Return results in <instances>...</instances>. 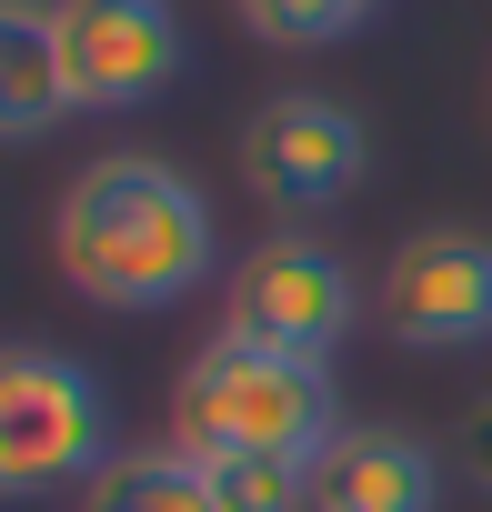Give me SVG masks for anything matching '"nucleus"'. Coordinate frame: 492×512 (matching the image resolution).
I'll use <instances>...</instances> for the list:
<instances>
[{
    "label": "nucleus",
    "mask_w": 492,
    "mask_h": 512,
    "mask_svg": "<svg viewBox=\"0 0 492 512\" xmlns=\"http://www.w3.org/2000/svg\"><path fill=\"white\" fill-rule=\"evenodd\" d=\"M231 11L282 51H322V41H352L372 21V0H231Z\"/></svg>",
    "instance_id": "12"
},
{
    "label": "nucleus",
    "mask_w": 492,
    "mask_h": 512,
    "mask_svg": "<svg viewBox=\"0 0 492 512\" xmlns=\"http://www.w3.org/2000/svg\"><path fill=\"white\" fill-rule=\"evenodd\" d=\"M71 111L81 101H71V61H61L51 0H0V141H41Z\"/></svg>",
    "instance_id": "9"
},
{
    "label": "nucleus",
    "mask_w": 492,
    "mask_h": 512,
    "mask_svg": "<svg viewBox=\"0 0 492 512\" xmlns=\"http://www.w3.org/2000/svg\"><path fill=\"white\" fill-rule=\"evenodd\" d=\"M51 251L81 302L101 312H171L181 292L211 282L221 262V221L191 191V171L151 161V151H101L91 171H71L61 211H51Z\"/></svg>",
    "instance_id": "1"
},
{
    "label": "nucleus",
    "mask_w": 492,
    "mask_h": 512,
    "mask_svg": "<svg viewBox=\"0 0 492 512\" xmlns=\"http://www.w3.org/2000/svg\"><path fill=\"white\" fill-rule=\"evenodd\" d=\"M312 512H442V452L392 422H342L312 452Z\"/></svg>",
    "instance_id": "8"
},
{
    "label": "nucleus",
    "mask_w": 492,
    "mask_h": 512,
    "mask_svg": "<svg viewBox=\"0 0 492 512\" xmlns=\"http://www.w3.org/2000/svg\"><path fill=\"white\" fill-rule=\"evenodd\" d=\"M111 392L101 372H81L71 352L11 342L0 352V502H41L71 492L111 462Z\"/></svg>",
    "instance_id": "3"
},
{
    "label": "nucleus",
    "mask_w": 492,
    "mask_h": 512,
    "mask_svg": "<svg viewBox=\"0 0 492 512\" xmlns=\"http://www.w3.org/2000/svg\"><path fill=\"white\" fill-rule=\"evenodd\" d=\"M382 332L402 352H482L492 342V241L482 231H412L392 251V272H382Z\"/></svg>",
    "instance_id": "6"
},
{
    "label": "nucleus",
    "mask_w": 492,
    "mask_h": 512,
    "mask_svg": "<svg viewBox=\"0 0 492 512\" xmlns=\"http://www.w3.org/2000/svg\"><path fill=\"white\" fill-rule=\"evenodd\" d=\"M452 462H462V482H472V492H492V392L472 402V422H462V442H452Z\"/></svg>",
    "instance_id": "13"
},
{
    "label": "nucleus",
    "mask_w": 492,
    "mask_h": 512,
    "mask_svg": "<svg viewBox=\"0 0 492 512\" xmlns=\"http://www.w3.org/2000/svg\"><path fill=\"white\" fill-rule=\"evenodd\" d=\"M362 322V272L342 251H322L312 231H272L231 262V292H221V332L241 342H272V352H342V332Z\"/></svg>",
    "instance_id": "4"
},
{
    "label": "nucleus",
    "mask_w": 492,
    "mask_h": 512,
    "mask_svg": "<svg viewBox=\"0 0 492 512\" xmlns=\"http://www.w3.org/2000/svg\"><path fill=\"white\" fill-rule=\"evenodd\" d=\"M81 512H221V502H211V472L181 442H121L81 482Z\"/></svg>",
    "instance_id": "10"
},
{
    "label": "nucleus",
    "mask_w": 492,
    "mask_h": 512,
    "mask_svg": "<svg viewBox=\"0 0 492 512\" xmlns=\"http://www.w3.org/2000/svg\"><path fill=\"white\" fill-rule=\"evenodd\" d=\"M221 512H312V462L292 452H241V462H201Z\"/></svg>",
    "instance_id": "11"
},
{
    "label": "nucleus",
    "mask_w": 492,
    "mask_h": 512,
    "mask_svg": "<svg viewBox=\"0 0 492 512\" xmlns=\"http://www.w3.org/2000/svg\"><path fill=\"white\" fill-rule=\"evenodd\" d=\"M362 171H372V131L332 91H272L241 121V181L272 211H332Z\"/></svg>",
    "instance_id": "5"
},
{
    "label": "nucleus",
    "mask_w": 492,
    "mask_h": 512,
    "mask_svg": "<svg viewBox=\"0 0 492 512\" xmlns=\"http://www.w3.org/2000/svg\"><path fill=\"white\" fill-rule=\"evenodd\" d=\"M51 21H61V61H71L81 111H131V101L171 91L191 61L171 0H51Z\"/></svg>",
    "instance_id": "7"
},
{
    "label": "nucleus",
    "mask_w": 492,
    "mask_h": 512,
    "mask_svg": "<svg viewBox=\"0 0 492 512\" xmlns=\"http://www.w3.org/2000/svg\"><path fill=\"white\" fill-rule=\"evenodd\" d=\"M332 432H342L332 362L241 342V332H211V342L181 362V382H171V442H181L191 462H241V452H292V462H312Z\"/></svg>",
    "instance_id": "2"
}]
</instances>
